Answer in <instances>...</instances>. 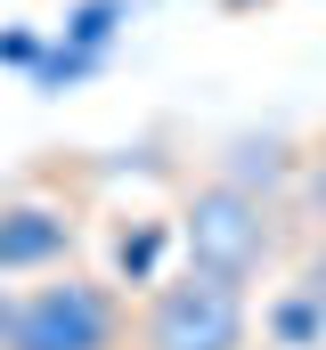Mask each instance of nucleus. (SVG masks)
Here are the masks:
<instances>
[{"mask_svg": "<svg viewBox=\"0 0 326 350\" xmlns=\"http://www.w3.org/2000/svg\"><path fill=\"white\" fill-rule=\"evenodd\" d=\"M131 350H253V293L237 277L179 269L139 293Z\"/></svg>", "mask_w": 326, "mask_h": 350, "instance_id": "nucleus-1", "label": "nucleus"}, {"mask_svg": "<svg viewBox=\"0 0 326 350\" xmlns=\"http://www.w3.org/2000/svg\"><path fill=\"white\" fill-rule=\"evenodd\" d=\"M8 350H131V310H123L114 277L49 269L33 293H16Z\"/></svg>", "mask_w": 326, "mask_h": 350, "instance_id": "nucleus-2", "label": "nucleus"}, {"mask_svg": "<svg viewBox=\"0 0 326 350\" xmlns=\"http://www.w3.org/2000/svg\"><path fill=\"white\" fill-rule=\"evenodd\" d=\"M179 253H188V269H212V277L253 285V277L269 269V253H277V212H269V196L244 187V179H204V187L179 204Z\"/></svg>", "mask_w": 326, "mask_h": 350, "instance_id": "nucleus-3", "label": "nucleus"}, {"mask_svg": "<svg viewBox=\"0 0 326 350\" xmlns=\"http://www.w3.org/2000/svg\"><path fill=\"white\" fill-rule=\"evenodd\" d=\"M66 253H74L66 204H33V196L0 204V277H49V269H66Z\"/></svg>", "mask_w": 326, "mask_h": 350, "instance_id": "nucleus-4", "label": "nucleus"}, {"mask_svg": "<svg viewBox=\"0 0 326 350\" xmlns=\"http://www.w3.org/2000/svg\"><path fill=\"white\" fill-rule=\"evenodd\" d=\"M261 334L277 350H326V301L310 293V285H286L269 310H261Z\"/></svg>", "mask_w": 326, "mask_h": 350, "instance_id": "nucleus-5", "label": "nucleus"}, {"mask_svg": "<svg viewBox=\"0 0 326 350\" xmlns=\"http://www.w3.org/2000/svg\"><path fill=\"white\" fill-rule=\"evenodd\" d=\"M179 228H163V220H147V228H131L123 245H114V285H155L163 277V245H171Z\"/></svg>", "mask_w": 326, "mask_h": 350, "instance_id": "nucleus-6", "label": "nucleus"}, {"mask_svg": "<svg viewBox=\"0 0 326 350\" xmlns=\"http://www.w3.org/2000/svg\"><path fill=\"white\" fill-rule=\"evenodd\" d=\"M123 16H131V0H82L74 16H66V49H90V57H106L114 49V33H123Z\"/></svg>", "mask_w": 326, "mask_h": 350, "instance_id": "nucleus-7", "label": "nucleus"}, {"mask_svg": "<svg viewBox=\"0 0 326 350\" xmlns=\"http://www.w3.org/2000/svg\"><path fill=\"white\" fill-rule=\"evenodd\" d=\"M106 57H90V49H66V41H49L41 49V66H33V90H74L82 74H98Z\"/></svg>", "mask_w": 326, "mask_h": 350, "instance_id": "nucleus-8", "label": "nucleus"}, {"mask_svg": "<svg viewBox=\"0 0 326 350\" xmlns=\"http://www.w3.org/2000/svg\"><path fill=\"white\" fill-rule=\"evenodd\" d=\"M41 49H49L41 33H0V66H25V74H33V66H41Z\"/></svg>", "mask_w": 326, "mask_h": 350, "instance_id": "nucleus-9", "label": "nucleus"}, {"mask_svg": "<svg viewBox=\"0 0 326 350\" xmlns=\"http://www.w3.org/2000/svg\"><path fill=\"white\" fill-rule=\"evenodd\" d=\"M294 285H310V293H318V301H326V245H318V253H310V261H302V277H294Z\"/></svg>", "mask_w": 326, "mask_h": 350, "instance_id": "nucleus-10", "label": "nucleus"}, {"mask_svg": "<svg viewBox=\"0 0 326 350\" xmlns=\"http://www.w3.org/2000/svg\"><path fill=\"white\" fill-rule=\"evenodd\" d=\"M8 326H16V293L0 285V350H8Z\"/></svg>", "mask_w": 326, "mask_h": 350, "instance_id": "nucleus-11", "label": "nucleus"}, {"mask_svg": "<svg viewBox=\"0 0 326 350\" xmlns=\"http://www.w3.org/2000/svg\"><path fill=\"white\" fill-rule=\"evenodd\" d=\"M229 8H244V0H229Z\"/></svg>", "mask_w": 326, "mask_h": 350, "instance_id": "nucleus-12", "label": "nucleus"}, {"mask_svg": "<svg viewBox=\"0 0 326 350\" xmlns=\"http://www.w3.org/2000/svg\"><path fill=\"white\" fill-rule=\"evenodd\" d=\"M269 350H277V342H269Z\"/></svg>", "mask_w": 326, "mask_h": 350, "instance_id": "nucleus-13", "label": "nucleus"}]
</instances>
